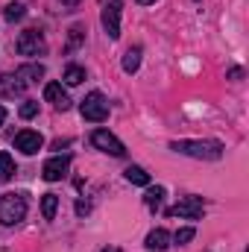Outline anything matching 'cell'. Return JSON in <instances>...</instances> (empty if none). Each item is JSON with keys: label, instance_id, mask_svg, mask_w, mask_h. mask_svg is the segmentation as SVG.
<instances>
[{"label": "cell", "instance_id": "obj_1", "mask_svg": "<svg viewBox=\"0 0 249 252\" xmlns=\"http://www.w3.org/2000/svg\"><path fill=\"white\" fill-rule=\"evenodd\" d=\"M170 150L190 156V158H205V161H217L223 156L220 141H170Z\"/></svg>", "mask_w": 249, "mask_h": 252}, {"label": "cell", "instance_id": "obj_2", "mask_svg": "<svg viewBox=\"0 0 249 252\" xmlns=\"http://www.w3.org/2000/svg\"><path fill=\"white\" fill-rule=\"evenodd\" d=\"M27 217V199L21 193H3L0 196V226H15Z\"/></svg>", "mask_w": 249, "mask_h": 252}, {"label": "cell", "instance_id": "obj_3", "mask_svg": "<svg viewBox=\"0 0 249 252\" xmlns=\"http://www.w3.org/2000/svg\"><path fill=\"white\" fill-rule=\"evenodd\" d=\"M79 115H82L85 121H91V124H103V121L109 118V100H106L100 91H91V94H85V100L79 103Z\"/></svg>", "mask_w": 249, "mask_h": 252}, {"label": "cell", "instance_id": "obj_4", "mask_svg": "<svg viewBox=\"0 0 249 252\" xmlns=\"http://www.w3.org/2000/svg\"><path fill=\"white\" fill-rule=\"evenodd\" d=\"M15 50L21 56H44L47 53V41H44V35L38 30H24L18 35V41H15Z\"/></svg>", "mask_w": 249, "mask_h": 252}, {"label": "cell", "instance_id": "obj_5", "mask_svg": "<svg viewBox=\"0 0 249 252\" xmlns=\"http://www.w3.org/2000/svg\"><path fill=\"white\" fill-rule=\"evenodd\" d=\"M121 9H124L121 0H109V3L103 6V30H106V35H109L112 41L121 38Z\"/></svg>", "mask_w": 249, "mask_h": 252}, {"label": "cell", "instance_id": "obj_6", "mask_svg": "<svg viewBox=\"0 0 249 252\" xmlns=\"http://www.w3.org/2000/svg\"><path fill=\"white\" fill-rule=\"evenodd\" d=\"M91 144L97 147V150H103V153H109V156H115V158H121L126 156V147L109 132V129H94V135H91Z\"/></svg>", "mask_w": 249, "mask_h": 252}, {"label": "cell", "instance_id": "obj_7", "mask_svg": "<svg viewBox=\"0 0 249 252\" xmlns=\"http://www.w3.org/2000/svg\"><path fill=\"white\" fill-rule=\"evenodd\" d=\"M41 147H44V138H41V132L24 129V132H18V135H15V150H21L24 156H35Z\"/></svg>", "mask_w": 249, "mask_h": 252}, {"label": "cell", "instance_id": "obj_8", "mask_svg": "<svg viewBox=\"0 0 249 252\" xmlns=\"http://www.w3.org/2000/svg\"><path fill=\"white\" fill-rule=\"evenodd\" d=\"M202 199L199 196H185V199H179L167 214L170 217H187V220H196V217H202Z\"/></svg>", "mask_w": 249, "mask_h": 252}, {"label": "cell", "instance_id": "obj_9", "mask_svg": "<svg viewBox=\"0 0 249 252\" xmlns=\"http://www.w3.org/2000/svg\"><path fill=\"white\" fill-rule=\"evenodd\" d=\"M67 167H70V158H67V156H53V158L44 161L41 176H44L47 182H59V179L67 176Z\"/></svg>", "mask_w": 249, "mask_h": 252}, {"label": "cell", "instance_id": "obj_10", "mask_svg": "<svg viewBox=\"0 0 249 252\" xmlns=\"http://www.w3.org/2000/svg\"><path fill=\"white\" fill-rule=\"evenodd\" d=\"M44 100L53 103V106L62 109V112L70 109V97H67V91L62 88V82H47V85H44Z\"/></svg>", "mask_w": 249, "mask_h": 252}, {"label": "cell", "instance_id": "obj_11", "mask_svg": "<svg viewBox=\"0 0 249 252\" xmlns=\"http://www.w3.org/2000/svg\"><path fill=\"white\" fill-rule=\"evenodd\" d=\"M144 247L153 252H161L170 247V235H167V229H153L150 235H147V241H144Z\"/></svg>", "mask_w": 249, "mask_h": 252}, {"label": "cell", "instance_id": "obj_12", "mask_svg": "<svg viewBox=\"0 0 249 252\" xmlns=\"http://www.w3.org/2000/svg\"><path fill=\"white\" fill-rule=\"evenodd\" d=\"M24 91V82L15 73H0V97H15Z\"/></svg>", "mask_w": 249, "mask_h": 252}, {"label": "cell", "instance_id": "obj_13", "mask_svg": "<svg viewBox=\"0 0 249 252\" xmlns=\"http://www.w3.org/2000/svg\"><path fill=\"white\" fill-rule=\"evenodd\" d=\"M24 85H30V82H38L41 76H44V64H24V67H18V73H15Z\"/></svg>", "mask_w": 249, "mask_h": 252}, {"label": "cell", "instance_id": "obj_14", "mask_svg": "<svg viewBox=\"0 0 249 252\" xmlns=\"http://www.w3.org/2000/svg\"><path fill=\"white\" fill-rule=\"evenodd\" d=\"M164 196H167V190L161 188V185H156V188H150L147 193H144V202H147V208L158 211V208H161V202H164Z\"/></svg>", "mask_w": 249, "mask_h": 252}, {"label": "cell", "instance_id": "obj_15", "mask_svg": "<svg viewBox=\"0 0 249 252\" xmlns=\"http://www.w3.org/2000/svg\"><path fill=\"white\" fill-rule=\"evenodd\" d=\"M126 179L132 182V185H150V173L144 170V167H138V164H132V167H126Z\"/></svg>", "mask_w": 249, "mask_h": 252}, {"label": "cell", "instance_id": "obj_16", "mask_svg": "<svg viewBox=\"0 0 249 252\" xmlns=\"http://www.w3.org/2000/svg\"><path fill=\"white\" fill-rule=\"evenodd\" d=\"M56 208H59V196L56 193H44L41 196V214H44V220H53Z\"/></svg>", "mask_w": 249, "mask_h": 252}, {"label": "cell", "instance_id": "obj_17", "mask_svg": "<svg viewBox=\"0 0 249 252\" xmlns=\"http://www.w3.org/2000/svg\"><path fill=\"white\" fill-rule=\"evenodd\" d=\"M141 67V47H132V50H126L124 56V70L126 73H135Z\"/></svg>", "mask_w": 249, "mask_h": 252}, {"label": "cell", "instance_id": "obj_18", "mask_svg": "<svg viewBox=\"0 0 249 252\" xmlns=\"http://www.w3.org/2000/svg\"><path fill=\"white\" fill-rule=\"evenodd\" d=\"M15 176V161L9 153H0V182H9Z\"/></svg>", "mask_w": 249, "mask_h": 252}, {"label": "cell", "instance_id": "obj_19", "mask_svg": "<svg viewBox=\"0 0 249 252\" xmlns=\"http://www.w3.org/2000/svg\"><path fill=\"white\" fill-rule=\"evenodd\" d=\"M67 85H79L82 79H85V67H79V64H70L67 70H64V76H62Z\"/></svg>", "mask_w": 249, "mask_h": 252}, {"label": "cell", "instance_id": "obj_20", "mask_svg": "<svg viewBox=\"0 0 249 252\" xmlns=\"http://www.w3.org/2000/svg\"><path fill=\"white\" fill-rule=\"evenodd\" d=\"M3 15H6V21H21L27 15V9H24V3H9Z\"/></svg>", "mask_w": 249, "mask_h": 252}, {"label": "cell", "instance_id": "obj_21", "mask_svg": "<svg viewBox=\"0 0 249 252\" xmlns=\"http://www.w3.org/2000/svg\"><path fill=\"white\" fill-rule=\"evenodd\" d=\"M35 115H38V103H35V100H27V103L21 106V118L30 121V118H35Z\"/></svg>", "mask_w": 249, "mask_h": 252}, {"label": "cell", "instance_id": "obj_22", "mask_svg": "<svg viewBox=\"0 0 249 252\" xmlns=\"http://www.w3.org/2000/svg\"><path fill=\"white\" fill-rule=\"evenodd\" d=\"M193 235H196V232H193V229H190V226H187V229H179V232H176V235H173V241H176V244H179V247H185L187 241H193Z\"/></svg>", "mask_w": 249, "mask_h": 252}, {"label": "cell", "instance_id": "obj_23", "mask_svg": "<svg viewBox=\"0 0 249 252\" xmlns=\"http://www.w3.org/2000/svg\"><path fill=\"white\" fill-rule=\"evenodd\" d=\"M79 41H82V27H79V24H76V27H73V30H70V41H67V50H73V47H76V44H79Z\"/></svg>", "mask_w": 249, "mask_h": 252}, {"label": "cell", "instance_id": "obj_24", "mask_svg": "<svg viewBox=\"0 0 249 252\" xmlns=\"http://www.w3.org/2000/svg\"><path fill=\"white\" fill-rule=\"evenodd\" d=\"M229 76H232V79H244V70H241V67H232Z\"/></svg>", "mask_w": 249, "mask_h": 252}, {"label": "cell", "instance_id": "obj_25", "mask_svg": "<svg viewBox=\"0 0 249 252\" xmlns=\"http://www.w3.org/2000/svg\"><path fill=\"white\" fill-rule=\"evenodd\" d=\"M76 214H88V202H76Z\"/></svg>", "mask_w": 249, "mask_h": 252}, {"label": "cell", "instance_id": "obj_26", "mask_svg": "<svg viewBox=\"0 0 249 252\" xmlns=\"http://www.w3.org/2000/svg\"><path fill=\"white\" fill-rule=\"evenodd\" d=\"M3 121H6V109L0 106V126H3Z\"/></svg>", "mask_w": 249, "mask_h": 252}, {"label": "cell", "instance_id": "obj_27", "mask_svg": "<svg viewBox=\"0 0 249 252\" xmlns=\"http://www.w3.org/2000/svg\"><path fill=\"white\" fill-rule=\"evenodd\" d=\"M100 252H121L118 247H106V250H100Z\"/></svg>", "mask_w": 249, "mask_h": 252}, {"label": "cell", "instance_id": "obj_28", "mask_svg": "<svg viewBox=\"0 0 249 252\" xmlns=\"http://www.w3.org/2000/svg\"><path fill=\"white\" fill-rule=\"evenodd\" d=\"M64 6H76V3H79V0H62Z\"/></svg>", "mask_w": 249, "mask_h": 252}, {"label": "cell", "instance_id": "obj_29", "mask_svg": "<svg viewBox=\"0 0 249 252\" xmlns=\"http://www.w3.org/2000/svg\"><path fill=\"white\" fill-rule=\"evenodd\" d=\"M138 3H141V6H150V3H156V0H138Z\"/></svg>", "mask_w": 249, "mask_h": 252}]
</instances>
